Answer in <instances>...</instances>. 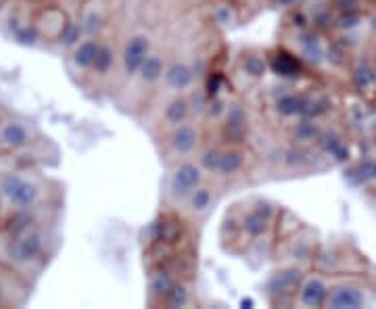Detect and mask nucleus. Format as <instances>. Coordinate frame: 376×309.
Wrapping results in <instances>:
<instances>
[{"instance_id": "27", "label": "nucleus", "mask_w": 376, "mask_h": 309, "mask_svg": "<svg viewBox=\"0 0 376 309\" xmlns=\"http://www.w3.org/2000/svg\"><path fill=\"white\" fill-rule=\"evenodd\" d=\"M320 144L322 148H324V152H329L331 157H335L337 161H347L349 159V148L343 144L341 136L337 134H324V136H320Z\"/></svg>"}, {"instance_id": "31", "label": "nucleus", "mask_w": 376, "mask_h": 309, "mask_svg": "<svg viewBox=\"0 0 376 309\" xmlns=\"http://www.w3.org/2000/svg\"><path fill=\"white\" fill-rule=\"evenodd\" d=\"M374 69L368 67V65H360L355 71H353V82L360 90H368L372 84H374Z\"/></svg>"}, {"instance_id": "2", "label": "nucleus", "mask_w": 376, "mask_h": 309, "mask_svg": "<svg viewBox=\"0 0 376 309\" xmlns=\"http://www.w3.org/2000/svg\"><path fill=\"white\" fill-rule=\"evenodd\" d=\"M236 214H228L226 222L234 224L236 236L239 238H249V242H257L263 234H267V230L272 228L274 222V207L272 203L267 201H253V203H241L236 205Z\"/></svg>"}, {"instance_id": "6", "label": "nucleus", "mask_w": 376, "mask_h": 309, "mask_svg": "<svg viewBox=\"0 0 376 309\" xmlns=\"http://www.w3.org/2000/svg\"><path fill=\"white\" fill-rule=\"evenodd\" d=\"M153 48L155 42L146 30H134L124 36L122 44L118 46V73L124 82H130L136 76Z\"/></svg>"}, {"instance_id": "21", "label": "nucleus", "mask_w": 376, "mask_h": 309, "mask_svg": "<svg viewBox=\"0 0 376 309\" xmlns=\"http://www.w3.org/2000/svg\"><path fill=\"white\" fill-rule=\"evenodd\" d=\"M301 270L299 268H285L272 274L270 282H267V295L272 299H283V297H293L299 288L301 282Z\"/></svg>"}, {"instance_id": "38", "label": "nucleus", "mask_w": 376, "mask_h": 309, "mask_svg": "<svg viewBox=\"0 0 376 309\" xmlns=\"http://www.w3.org/2000/svg\"><path fill=\"white\" fill-rule=\"evenodd\" d=\"M232 3L239 7V11H243V7H247V5H251V0H232ZM243 19V17H241Z\"/></svg>"}, {"instance_id": "35", "label": "nucleus", "mask_w": 376, "mask_h": 309, "mask_svg": "<svg viewBox=\"0 0 376 309\" xmlns=\"http://www.w3.org/2000/svg\"><path fill=\"white\" fill-rule=\"evenodd\" d=\"M331 21H333V17H331V13H316L313 15V25L318 27V30H324V27H329L331 25Z\"/></svg>"}, {"instance_id": "1", "label": "nucleus", "mask_w": 376, "mask_h": 309, "mask_svg": "<svg viewBox=\"0 0 376 309\" xmlns=\"http://www.w3.org/2000/svg\"><path fill=\"white\" fill-rule=\"evenodd\" d=\"M7 257L17 268L42 266L48 260L50 234L44 226L36 222L32 211H15L11 224L7 226Z\"/></svg>"}, {"instance_id": "24", "label": "nucleus", "mask_w": 376, "mask_h": 309, "mask_svg": "<svg viewBox=\"0 0 376 309\" xmlns=\"http://www.w3.org/2000/svg\"><path fill=\"white\" fill-rule=\"evenodd\" d=\"M222 148H224V142H203V146L199 148V152H197V161H199V165L205 170V174L211 178L213 176V172H216V168H218V163H220V157H222Z\"/></svg>"}, {"instance_id": "17", "label": "nucleus", "mask_w": 376, "mask_h": 309, "mask_svg": "<svg viewBox=\"0 0 376 309\" xmlns=\"http://www.w3.org/2000/svg\"><path fill=\"white\" fill-rule=\"evenodd\" d=\"M168 59H170V57H168L166 53H161V50L153 48V50H151V55L144 59V63L140 65V69L136 71V76H134L130 82L140 84V88H144L146 92L157 90L159 84H161V78H164Z\"/></svg>"}, {"instance_id": "14", "label": "nucleus", "mask_w": 376, "mask_h": 309, "mask_svg": "<svg viewBox=\"0 0 376 309\" xmlns=\"http://www.w3.org/2000/svg\"><path fill=\"white\" fill-rule=\"evenodd\" d=\"M71 17L67 15V11L63 7L57 5H50L44 7L36 19H34V30L38 34V40H46L50 44H57L63 36V32L67 30Z\"/></svg>"}, {"instance_id": "32", "label": "nucleus", "mask_w": 376, "mask_h": 309, "mask_svg": "<svg viewBox=\"0 0 376 309\" xmlns=\"http://www.w3.org/2000/svg\"><path fill=\"white\" fill-rule=\"evenodd\" d=\"M283 161L289 165V168H297V165H301V163H305V152L301 150V148H289V150H285L283 152Z\"/></svg>"}, {"instance_id": "9", "label": "nucleus", "mask_w": 376, "mask_h": 309, "mask_svg": "<svg viewBox=\"0 0 376 309\" xmlns=\"http://www.w3.org/2000/svg\"><path fill=\"white\" fill-rule=\"evenodd\" d=\"M38 138L34 122L23 117H7L0 122V150L3 152H21L30 148Z\"/></svg>"}, {"instance_id": "30", "label": "nucleus", "mask_w": 376, "mask_h": 309, "mask_svg": "<svg viewBox=\"0 0 376 309\" xmlns=\"http://www.w3.org/2000/svg\"><path fill=\"white\" fill-rule=\"evenodd\" d=\"M272 69L278 76H297L299 71V61H295L291 55H278V59L272 63Z\"/></svg>"}, {"instance_id": "13", "label": "nucleus", "mask_w": 376, "mask_h": 309, "mask_svg": "<svg viewBox=\"0 0 376 309\" xmlns=\"http://www.w3.org/2000/svg\"><path fill=\"white\" fill-rule=\"evenodd\" d=\"M222 142L226 144H245L247 140V128H249V115L243 100H230L224 107L222 119Z\"/></svg>"}, {"instance_id": "7", "label": "nucleus", "mask_w": 376, "mask_h": 309, "mask_svg": "<svg viewBox=\"0 0 376 309\" xmlns=\"http://www.w3.org/2000/svg\"><path fill=\"white\" fill-rule=\"evenodd\" d=\"M222 194V184L213 178H207L203 184H199L195 190H190L176 207L174 211L184 220V222H201L205 220L220 201Z\"/></svg>"}, {"instance_id": "5", "label": "nucleus", "mask_w": 376, "mask_h": 309, "mask_svg": "<svg viewBox=\"0 0 376 309\" xmlns=\"http://www.w3.org/2000/svg\"><path fill=\"white\" fill-rule=\"evenodd\" d=\"M209 176L205 174V170L199 165V161L195 157L190 159H180L170 163L168 176L164 180V201L168 207H176V205L190 192L195 190L199 184H203Z\"/></svg>"}, {"instance_id": "40", "label": "nucleus", "mask_w": 376, "mask_h": 309, "mask_svg": "<svg viewBox=\"0 0 376 309\" xmlns=\"http://www.w3.org/2000/svg\"><path fill=\"white\" fill-rule=\"evenodd\" d=\"M211 3H213V0H211Z\"/></svg>"}, {"instance_id": "26", "label": "nucleus", "mask_w": 376, "mask_h": 309, "mask_svg": "<svg viewBox=\"0 0 376 309\" xmlns=\"http://www.w3.org/2000/svg\"><path fill=\"white\" fill-rule=\"evenodd\" d=\"M299 44H301V53L303 57L309 61V63H320L324 61V48H322L320 40H318V34L313 32H301L299 34Z\"/></svg>"}, {"instance_id": "12", "label": "nucleus", "mask_w": 376, "mask_h": 309, "mask_svg": "<svg viewBox=\"0 0 376 309\" xmlns=\"http://www.w3.org/2000/svg\"><path fill=\"white\" fill-rule=\"evenodd\" d=\"M100 36H84L71 50H67V71L76 80H80V84H84L88 73L92 71V65H94V59L98 53V44H100Z\"/></svg>"}, {"instance_id": "37", "label": "nucleus", "mask_w": 376, "mask_h": 309, "mask_svg": "<svg viewBox=\"0 0 376 309\" xmlns=\"http://www.w3.org/2000/svg\"><path fill=\"white\" fill-rule=\"evenodd\" d=\"M274 3L278 5V7H293L297 0H274Z\"/></svg>"}, {"instance_id": "28", "label": "nucleus", "mask_w": 376, "mask_h": 309, "mask_svg": "<svg viewBox=\"0 0 376 309\" xmlns=\"http://www.w3.org/2000/svg\"><path fill=\"white\" fill-rule=\"evenodd\" d=\"M303 105H305V98H303V96L283 94V96L276 100V111H278L280 115H285V117H291V115H299V117H301Z\"/></svg>"}, {"instance_id": "15", "label": "nucleus", "mask_w": 376, "mask_h": 309, "mask_svg": "<svg viewBox=\"0 0 376 309\" xmlns=\"http://www.w3.org/2000/svg\"><path fill=\"white\" fill-rule=\"evenodd\" d=\"M195 117L192 113V105L188 94H168L164 105H161L159 113H157V122H155V130L161 134L174 126L184 124L186 119Z\"/></svg>"}, {"instance_id": "19", "label": "nucleus", "mask_w": 376, "mask_h": 309, "mask_svg": "<svg viewBox=\"0 0 376 309\" xmlns=\"http://www.w3.org/2000/svg\"><path fill=\"white\" fill-rule=\"evenodd\" d=\"M182 278L178 276V272L168 266V264H159L151 274H148V297L153 305H161L166 299V295L170 293V288L176 284V280Z\"/></svg>"}, {"instance_id": "10", "label": "nucleus", "mask_w": 376, "mask_h": 309, "mask_svg": "<svg viewBox=\"0 0 376 309\" xmlns=\"http://www.w3.org/2000/svg\"><path fill=\"white\" fill-rule=\"evenodd\" d=\"M249 157H251V152L247 150V144H226L224 142L220 163L211 178L220 184L243 178L249 168Z\"/></svg>"}, {"instance_id": "22", "label": "nucleus", "mask_w": 376, "mask_h": 309, "mask_svg": "<svg viewBox=\"0 0 376 309\" xmlns=\"http://www.w3.org/2000/svg\"><path fill=\"white\" fill-rule=\"evenodd\" d=\"M192 301H195L192 282L188 278H178L161 305H166V307H188V305H192Z\"/></svg>"}, {"instance_id": "20", "label": "nucleus", "mask_w": 376, "mask_h": 309, "mask_svg": "<svg viewBox=\"0 0 376 309\" xmlns=\"http://www.w3.org/2000/svg\"><path fill=\"white\" fill-rule=\"evenodd\" d=\"M324 305L333 309H360L366 305V293L360 286H351V284L335 286V288H329Z\"/></svg>"}, {"instance_id": "3", "label": "nucleus", "mask_w": 376, "mask_h": 309, "mask_svg": "<svg viewBox=\"0 0 376 309\" xmlns=\"http://www.w3.org/2000/svg\"><path fill=\"white\" fill-rule=\"evenodd\" d=\"M161 144H164V154L168 163L180 161V159H190L197 157L199 148L205 142V128L201 122L195 117L186 119L180 126H174L159 136Z\"/></svg>"}, {"instance_id": "36", "label": "nucleus", "mask_w": 376, "mask_h": 309, "mask_svg": "<svg viewBox=\"0 0 376 309\" xmlns=\"http://www.w3.org/2000/svg\"><path fill=\"white\" fill-rule=\"evenodd\" d=\"M337 7L341 13L345 11H357L360 9V0H337Z\"/></svg>"}, {"instance_id": "18", "label": "nucleus", "mask_w": 376, "mask_h": 309, "mask_svg": "<svg viewBox=\"0 0 376 309\" xmlns=\"http://www.w3.org/2000/svg\"><path fill=\"white\" fill-rule=\"evenodd\" d=\"M327 295H329V282L318 274H309L301 278L299 288L295 293V301L301 307H322L327 301Z\"/></svg>"}, {"instance_id": "16", "label": "nucleus", "mask_w": 376, "mask_h": 309, "mask_svg": "<svg viewBox=\"0 0 376 309\" xmlns=\"http://www.w3.org/2000/svg\"><path fill=\"white\" fill-rule=\"evenodd\" d=\"M76 19L84 36H100L109 21V0H82Z\"/></svg>"}, {"instance_id": "34", "label": "nucleus", "mask_w": 376, "mask_h": 309, "mask_svg": "<svg viewBox=\"0 0 376 309\" xmlns=\"http://www.w3.org/2000/svg\"><path fill=\"white\" fill-rule=\"evenodd\" d=\"M343 55H345V50H343V46L341 44H333L329 50H327V59L333 63V65H343Z\"/></svg>"}, {"instance_id": "8", "label": "nucleus", "mask_w": 376, "mask_h": 309, "mask_svg": "<svg viewBox=\"0 0 376 309\" xmlns=\"http://www.w3.org/2000/svg\"><path fill=\"white\" fill-rule=\"evenodd\" d=\"M197 84V65L186 59V57H172L168 59L164 78H161L159 84V92L161 94H188Z\"/></svg>"}, {"instance_id": "11", "label": "nucleus", "mask_w": 376, "mask_h": 309, "mask_svg": "<svg viewBox=\"0 0 376 309\" xmlns=\"http://www.w3.org/2000/svg\"><path fill=\"white\" fill-rule=\"evenodd\" d=\"M118 73V44L115 40L100 36V44H98V53L92 65V71L88 73L84 86H94V84H107L111 82Z\"/></svg>"}, {"instance_id": "4", "label": "nucleus", "mask_w": 376, "mask_h": 309, "mask_svg": "<svg viewBox=\"0 0 376 309\" xmlns=\"http://www.w3.org/2000/svg\"><path fill=\"white\" fill-rule=\"evenodd\" d=\"M46 188L40 180L15 172L0 176V198L15 211H34L44 201Z\"/></svg>"}, {"instance_id": "39", "label": "nucleus", "mask_w": 376, "mask_h": 309, "mask_svg": "<svg viewBox=\"0 0 376 309\" xmlns=\"http://www.w3.org/2000/svg\"><path fill=\"white\" fill-rule=\"evenodd\" d=\"M372 27H374V30H376V17H374V19H372Z\"/></svg>"}, {"instance_id": "25", "label": "nucleus", "mask_w": 376, "mask_h": 309, "mask_svg": "<svg viewBox=\"0 0 376 309\" xmlns=\"http://www.w3.org/2000/svg\"><path fill=\"white\" fill-rule=\"evenodd\" d=\"M211 15H213V21L222 27H230L241 21V11L232 0H213Z\"/></svg>"}, {"instance_id": "29", "label": "nucleus", "mask_w": 376, "mask_h": 309, "mask_svg": "<svg viewBox=\"0 0 376 309\" xmlns=\"http://www.w3.org/2000/svg\"><path fill=\"white\" fill-rule=\"evenodd\" d=\"M316 138H320V130H318L316 122L309 119V117H301V122L295 126V140H299V142H311Z\"/></svg>"}, {"instance_id": "23", "label": "nucleus", "mask_w": 376, "mask_h": 309, "mask_svg": "<svg viewBox=\"0 0 376 309\" xmlns=\"http://www.w3.org/2000/svg\"><path fill=\"white\" fill-rule=\"evenodd\" d=\"M239 71L245 78L251 80H261L267 73V61L261 53H255V50H245L239 61Z\"/></svg>"}, {"instance_id": "33", "label": "nucleus", "mask_w": 376, "mask_h": 309, "mask_svg": "<svg viewBox=\"0 0 376 309\" xmlns=\"http://www.w3.org/2000/svg\"><path fill=\"white\" fill-rule=\"evenodd\" d=\"M360 21H362V17H360L357 11H345V13H341V17H339V27L349 32V30H355V27L360 25Z\"/></svg>"}]
</instances>
